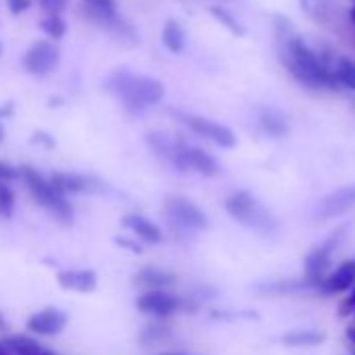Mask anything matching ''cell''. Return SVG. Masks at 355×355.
Instances as JSON below:
<instances>
[{
    "label": "cell",
    "instance_id": "1",
    "mask_svg": "<svg viewBox=\"0 0 355 355\" xmlns=\"http://www.w3.org/2000/svg\"><path fill=\"white\" fill-rule=\"evenodd\" d=\"M280 61L299 84L313 90H336L340 86L334 76V63L330 65L299 34L280 40Z\"/></svg>",
    "mask_w": 355,
    "mask_h": 355
},
{
    "label": "cell",
    "instance_id": "2",
    "mask_svg": "<svg viewBox=\"0 0 355 355\" xmlns=\"http://www.w3.org/2000/svg\"><path fill=\"white\" fill-rule=\"evenodd\" d=\"M107 88L132 113H138V111H144L148 107H155L165 96V86L159 80L148 78V76L132 73L125 67L113 69L107 76Z\"/></svg>",
    "mask_w": 355,
    "mask_h": 355
},
{
    "label": "cell",
    "instance_id": "3",
    "mask_svg": "<svg viewBox=\"0 0 355 355\" xmlns=\"http://www.w3.org/2000/svg\"><path fill=\"white\" fill-rule=\"evenodd\" d=\"M21 180L26 182L30 195L34 197V201L44 207L59 224H65L69 226L73 222V207L69 203V199L65 195H61L53 182H51V178L42 175L36 167L32 165H21Z\"/></svg>",
    "mask_w": 355,
    "mask_h": 355
},
{
    "label": "cell",
    "instance_id": "4",
    "mask_svg": "<svg viewBox=\"0 0 355 355\" xmlns=\"http://www.w3.org/2000/svg\"><path fill=\"white\" fill-rule=\"evenodd\" d=\"M226 211L239 224L253 228L257 232H263V234H270L278 228L274 216L247 191H239L230 195L226 199Z\"/></svg>",
    "mask_w": 355,
    "mask_h": 355
},
{
    "label": "cell",
    "instance_id": "5",
    "mask_svg": "<svg viewBox=\"0 0 355 355\" xmlns=\"http://www.w3.org/2000/svg\"><path fill=\"white\" fill-rule=\"evenodd\" d=\"M169 163L180 171H197V173L207 175V178H214L220 173L216 159L207 150L189 144L184 138H175Z\"/></svg>",
    "mask_w": 355,
    "mask_h": 355
},
{
    "label": "cell",
    "instance_id": "6",
    "mask_svg": "<svg viewBox=\"0 0 355 355\" xmlns=\"http://www.w3.org/2000/svg\"><path fill=\"white\" fill-rule=\"evenodd\" d=\"M59 59H61V51L53 40H38L24 53L21 67L36 78H44L57 69Z\"/></svg>",
    "mask_w": 355,
    "mask_h": 355
},
{
    "label": "cell",
    "instance_id": "7",
    "mask_svg": "<svg viewBox=\"0 0 355 355\" xmlns=\"http://www.w3.org/2000/svg\"><path fill=\"white\" fill-rule=\"evenodd\" d=\"M138 311L153 318H169L187 307V301L169 291H144L136 299Z\"/></svg>",
    "mask_w": 355,
    "mask_h": 355
},
{
    "label": "cell",
    "instance_id": "8",
    "mask_svg": "<svg viewBox=\"0 0 355 355\" xmlns=\"http://www.w3.org/2000/svg\"><path fill=\"white\" fill-rule=\"evenodd\" d=\"M343 230L330 234V239L326 243H322L320 247H315L307 259H305V284L311 288H322L324 280L328 278V266H330V253L336 247L338 239H340Z\"/></svg>",
    "mask_w": 355,
    "mask_h": 355
},
{
    "label": "cell",
    "instance_id": "9",
    "mask_svg": "<svg viewBox=\"0 0 355 355\" xmlns=\"http://www.w3.org/2000/svg\"><path fill=\"white\" fill-rule=\"evenodd\" d=\"M182 121L187 123V128L193 134H197V136H201V138H205V140H209L222 148L236 146V136L228 125H222V123L211 121V119L201 117V115H182Z\"/></svg>",
    "mask_w": 355,
    "mask_h": 355
},
{
    "label": "cell",
    "instance_id": "10",
    "mask_svg": "<svg viewBox=\"0 0 355 355\" xmlns=\"http://www.w3.org/2000/svg\"><path fill=\"white\" fill-rule=\"evenodd\" d=\"M165 214L167 218H171V222H175L182 228H191V230H203L207 228V218L205 214L187 197H167L165 199Z\"/></svg>",
    "mask_w": 355,
    "mask_h": 355
},
{
    "label": "cell",
    "instance_id": "11",
    "mask_svg": "<svg viewBox=\"0 0 355 355\" xmlns=\"http://www.w3.org/2000/svg\"><path fill=\"white\" fill-rule=\"evenodd\" d=\"M69 318L65 311L57 309V307H44L36 313H32L28 318V332L36 334V336H55L61 334L67 326Z\"/></svg>",
    "mask_w": 355,
    "mask_h": 355
},
{
    "label": "cell",
    "instance_id": "12",
    "mask_svg": "<svg viewBox=\"0 0 355 355\" xmlns=\"http://www.w3.org/2000/svg\"><path fill=\"white\" fill-rule=\"evenodd\" d=\"M51 182L65 197L82 195V193H92V191H103L101 187H96L98 182L94 180V178L82 175V173H73V171H55V173H51Z\"/></svg>",
    "mask_w": 355,
    "mask_h": 355
},
{
    "label": "cell",
    "instance_id": "13",
    "mask_svg": "<svg viewBox=\"0 0 355 355\" xmlns=\"http://www.w3.org/2000/svg\"><path fill=\"white\" fill-rule=\"evenodd\" d=\"M355 207V184L343 187L334 193H330L318 209V218L320 220H334L347 211H351Z\"/></svg>",
    "mask_w": 355,
    "mask_h": 355
},
{
    "label": "cell",
    "instance_id": "14",
    "mask_svg": "<svg viewBox=\"0 0 355 355\" xmlns=\"http://www.w3.org/2000/svg\"><path fill=\"white\" fill-rule=\"evenodd\" d=\"M57 282L65 288V291H73V293H94L96 284H98V276L94 270H63L57 274Z\"/></svg>",
    "mask_w": 355,
    "mask_h": 355
},
{
    "label": "cell",
    "instance_id": "15",
    "mask_svg": "<svg viewBox=\"0 0 355 355\" xmlns=\"http://www.w3.org/2000/svg\"><path fill=\"white\" fill-rule=\"evenodd\" d=\"M353 286H355V259H347L328 274L320 291L326 295H334V293H345Z\"/></svg>",
    "mask_w": 355,
    "mask_h": 355
},
{
    "label": "cell",
    "instance_id": "16",
    "mask_svg": "<svg viewBox=\"0 0 355 355\" xmlns=\"http://www.w3.org/2000/svg\"><path fill=\"white\" fill-rule=\"evenodd\" d=\"M178 282V276L169 270H161V268H142L136 276H134V284L144 288V291H165L167 286H173Z\"/></svg>",
    "mask_w": 355,
    "mask_h": 355
},
{
    "label": "cell",
    "instance_id": "17",
    "mask_svg": "<svg viewBox=\"0 0 355 355\" xmlns=\"http://www.w3.org/2000/svg\"><path fill=\"white\" fill-rule=\"evenodd\" d=\"M123 226L130 228L140 241L144 243H150V245H157L163 241V232L157 224H153L148 218L140 216V214H128L123 218Z\"/></svg>",
    "mask_w": 355,
    "mask_h": 355
},
{
    "label": "cell",
    "instance_id": "18",
    "mask_svg": "<svg viewBox=\"0 0 355 355\" xmlns=\"http://www.w3.org/2000/svg\"><path fill=\"white\" fill-rule=\"evenodd\" d=\"M3 343L15 353V355H59L49 347H42L36 338L28 336V334H11L5 336Z\"/></svg>",
    "mask_w": 355,
    "mask_h": 355
},
{
    "label": "cell",
    "instance_id": "19",
    "mask_svg": "<svg viewBox=\"0 0 355 355\" xmlns=\"http://www.w3.org/2000/svg\"><path fill=\"white\" fill-rule=\"evenodd\" d=\"M161 42L163 46L173 53V55H180L187 49V34L184 28L178 24L175 19H167L161 28Z\"/></svg>",
    "mask_w": 355,
    "mask_h": 355
},
{
    "label": "cell",
    "instance_id": "20",
    "mask_svg": "<svg viewBox=\"0 0 355 355\" xmlns=\"http://www.w3.org/2000/svg\"><path fill=\"white\" fill-rule=\"evenodd\" d=\"M259 125L266 134L274 136V138H282L288 134V121L286 117L278 111V109H272V107H266L259 111Z\"/></svg>",
    "mask_w": 355,
    "mask_h": 355
},
{
    "label": "cell",
    "instance_id": "21",
    "mask_svg": "<svg viewBox=\"0 0 355 355\" xmlns=\"http://www.w3.org/2000/svg\"><path fill=\"white\" fill-rule=\"evenodd\" d=\"M82 5H84L86 17H88L92 24H94L96 19L111 17V15H117V13H119L117 0H82Z\"/></svg>",
    "mask_w": 355,
    "mask_h": 355
},
{
    "label": "cell",
    "instance_id": "22",
    "mask_svg": "<svg viewBox=\"0 0 355 355\" xmlns=\"http://www.w3.org/2000/svg\"><path fill=\"white\" fill-rule=\"evenodd\" d=\"M324 343V334L318 330H291L282 336L286 347H318Z\"/></svg>",
    "mask_w": 355,
    "mask_h": 355
},
{
    "label": "cell",
    "instance_id": "23",
    "mask_svg": "<svg viewBox=\"0 0 355 355\" xmlns=\"http://www.w3.org/2000/svg\"><path fill=\"white\" fill-rule=\"evenodd\" d=\"M334 76H336L340 86L355 90V61H351L347 57L336 59L334 61Z\"/></svg>",
    "mask_w": 355,
    "mask_h": 355
},
{
    "label": "cell",
    "instance_id": "24",
    "mask_svg": "<svg viewBox=\"0 0 355 355\" xmlns=\"http://www.w3.org/2000/svg\"><path fill=\"white\" fill-rule=\"evenodd\" d=\"M167 338H171V328L167 326V324H163V322H153V324H148L144 330H142V334H140V340L144 343V345H157V343H163V340H167Z\"/></svg>",
    "mask_w": 355,
    "mask_h": 355
},
{
    "label": "cell",
    "instance_id": "25",
    "mask_svg": "<svg viewBox=\"0 0 355 355\" xmlns=\"http://www.w3.org/2000/svg\"><path fill=\"white\" fill-rule=\"evenodd\" d=\"M40 30L51 40H61L67 32V24L61 15H46L44 19H40Z\"/></svg>",
    "mask_w": 355,
    "mask_h": 355
},
{
    "label": "cell",
    "instance_id": "26",
    "mask_svg": "<svg viewBox=\"0 0 355 355\" xmlns=\"http://www.w3.org/2000/svg\"><path fill=\"white\" fill-rule=\"evenodd\" d=\"M15 189L11 184H0V218L11 220L15 216Z\"/></svg>",
    "mask_w": 355,
    "mask_h": 355
},
{
    "label": "cell",
    "instance_id": "27",
    "mask_svg": "<svg viewBox=\"0 0 355 355\" xmlns=\"http://www.w3.org/2000/svg\"><path fill=\"white\" fill-rule=\"evenodd\" d=\"M211 13H214V17H216L224 28H228L234 36H245V32H247L245 26H243L228 9H224V7H214Z\"/></svg>",
    "mask_w": 355,
    "mask_h": 355
},
{
    "label": "cell",
    "instance_id": "28",
    "mask_svg": "<svg viewBox=\"0 0 355 355\" xmlns=\"http://www.w3.org/2000/svg\"><path fill=\"white\" fill-rule=\"evenodd\" d=\"M21 178V169L7 163V161H0V184H11L15 180Z\"/></svg>",
    "mask_w": 355,
    "mask_h": 355
},
{
    "label": "cell",
    "instance_id": "29",
    "mask_svg": "<svg viewBox=\"0 0 355 355\" xmlns=\"http://www.w3.org/2000/svg\"><path fill=\"white\" fill-rule=\"evenodd\" d=\"M38 5H40L44 17L46 15H61L67 9L69 0H38Z\"/></svg>",
    "mask_w": 355,
    "mask_h": 355
},
{
    "label": "cell",
    "instance_id": "30",
    "mask_svg": "<svg viewBox=\"0 0 355 355\" xmlns=\"http://www.w3.org/2000/svg\"><path fill=\"white\" fill-rule=\"evenodd\" d=\"M353 313H355V286H353V291L349 293V297L338 307V315H343V318L353 315Z\"/></svg>",
    "mask_w": 355,
    "mask_h": 355
},
{
    "label": "cell",
    "instance_id": "31",
    "mask_svg": "<svg viewBox=\"0 0 355 355\" xmlns=\"http://www.w3.org/2000/svg\"><path fill=\"white\" fill-rule=\"evenodd\" d=\"M7 5H9V9H11L15 15H21V13H26V11L30 9L32 0H7Z\"/></svg>",
    "mask_w": 355,
    "mask_h": 355
},
{
    "label": "cell",
    "instance_id": "32",
    "mask_svg": "<svg viewBox=\"0 0 355 355\" xmlns=\"http://www.w3.org/2000/svg\"><path fill=\"white\" fill-rule=\"evenodd\" d=\"M34 140H36V142H42V144H46V146H55V140H53L49 134H42V132H36V134H34Z\"/></svg>",
    "mask_w": 355,
    "mask_h": 355
},
{
    "label": "cell",
    "instance_id": "33",
    "mask_svg": "<svg viewBox=\"0 0 355 355\" xmlns=\"http://www.w3.org/2000/svg\"><path fill=\"white\" fill-rule=\"evenodd\" d=\"M347 340H349L351 345H355V326H353V324L347 328Z\"/></svg>",
    "mask_w": 355,
    "mask_h": 355
},
{
    "label": "cell",
    "instance_id": "34",
    "mask_svg": "<svg viewBox=\"0 0 355 355\" xmlns=\"http://www.w3.org/2000/svg\"><path fill=\"white\" fill-rule=\"evenodd\" d=\"M0 355H15V353H13V351H11L3 340H0Z\"/></svg>",
    "mask_w": 355,
    "mask_h": 355
},
{
    "label": "cell",
    "instance_id": "35",
    "mask_svg": "<svg viewBox=\"0 0 355 355\" xmlns=\"http://www.w3.org/2000/svg\"><path fill=\"white\" fill-rule=\"evenodd\" d=\"M5 134H7V132H5V123H3V119H0V144L5 142Z\"/></svg>",
    "mask_w": 355,
    "mask_h": 355
},
{
    "label": "cell",
    "instance_id": "36",
    "mask_svg": "<svg viewBox=\"0 0 355 355\" xmlns=\"http://www.w3.org/2000/svg\"><path fill=\"white\" fill-rule=\"evenodd\" d=\"M5 330H7V320L3 313H0V332H5Z\"/></svg>",
    "mask_w": 355,
    "mask_h": 355
},
{
    "label": "cell",
    "instance_id": "37",
    "mask_svg": "<svg viewBox=\"0 0 355 355\" xmlns=\"http://www.w3.org/2000/svg\"><path fill=\"white\" fill-rule=\"evenodd\" d=\"M301 3V7H305L307 11H311V0H299Z\"/></svg>",
    "mask_w": 355,
    "mask_h": 355
},
{
    "label": "cell",
    "instance_id": "38",
    "mask_svg": "<svg viewBox=\"0 0 355 355\" xmlns=\"http://www.w3.org/2000/svg\"><path fill=\"white\" fill-rule=\"evenodd\" d=\"M349 17H351V21H353V26H355V7L349 11Z\"/></svg>",
    "mask_w": 355,
    "mask_h": 355
},
{
    "label": "cell",
    "instance_id": "39",
    "mask_svg": "<svg viewBox=\"0 0 355 355\" xmlns=\"http://www.w3.org/2000/svg\"><path fill=\"white\" fill-rule=\"evenodd\" d=\"M163 355H180V353H163Z\"/></svg>",
    "mask_w": 355,
    "mask_h": 355
},
{
    "label": "cell",
    "instance_id": "40",
    "mask_svg": "<svg viewBox=\"0 0 355 355\" xmlns=\"http://www.w3.org/2000/svg\"><path fill=\"white\" fill-rule=\"evenodd\" d=\"M0 57H3V44H0Z\"/></svg>",
    "mask_w": 355,
    "mask_h": 355
}]
</instances>
